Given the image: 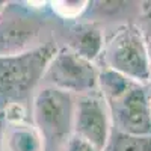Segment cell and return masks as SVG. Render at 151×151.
I'll use <instances>...</instances> for the list:
<instances>
[{
    "label": "cell",
    "mask_w": 151,
    "mask_h": 151,
    "mask_svg": "<svg viewBox=\"0 0 151 151\" xmlns=\"http://www.w3.org/2000/svg\"><path fill=\"white\" fill-rule=\"evenodd\" d=\"M56 52L48 42L23 55L0 58V109L21 104L30 95Z\"/></svg>",
    "instance_id": "cell-1"
},
{
    "label": "cell",
    "mask_w": 151,
    "mask_h": 151,
    "mask_svg": "<svg viewBox=\"0 0 151 151\" xmlns=\"http://www.w3.org/2000/svg\"><path fill=\"white\" fill-rule=\"evenodd\" d=\"M106 68L115 71L130 80L151 82V60L147 40L141 29L133 24L119 27L103 47Z\"/></svg>",
    "instance_id": "cell-2"
},
{
    "label": "cell",
    "mask_w": 151,
    "mask_h": 151,
    "mask_svg": "<svg viewBox=\"0 0 151 151\" xmlns=\"http://www.w3.org/2000/svg\"><path fill=\"white\" fill-rule=\"evenodd\" d=\"M76 97L53 86L40 89L32 103V119L42 139L60 141L73 134Z\"/></svg>",
    "instance_id": "cell-3"
},
{
    "label": "cell",
    "mask_w": 151,
    "mask_h": 151,
    "mask_svg": "<svg viewBox=\"0 0 151 151\" xmlns=\"http://www.w3.org/2000/svg\"><path fill=\"white\" fill-rule=\"evenodd\" d=\"M150 89L147 83L129 80L119 92L106 100L113 130L137 136L151 134Z\"/></svg>",
    "instance_id": "cell-4"
},
{
    "label": "cell",
    "mask_w": 151,
    "mask_h": 151,
    "mask_svg": "<svg viewBox=\"0 0 151 151\" xmlns=\"http://www.w3.org/2000/svg\"><path fill=\"white\" fill-rule=\"evenodd\" d=\"M98 76L100 71L94 62L82 58L71 48H62L50 60L44 80L48 86L73 95H82L98 89Z\"/></svg>",
    "instance_id": "cell-5"
},
{
    "label": "cell",
    "mask_w": 151,
    "mask_h": 151,
    "mask_svg": "<svg viewBox=\"0 0 151 151\" xmlns=\"http://www.w3.org/2000/svg\"><path fill=\"white\" fill-rule=\"evenodd\" d=\"M44 27L41 17L24 6H6L0 12V58L17 56L40 48Z\"/></svg>",
    "instance_id": "cell-6"
},
{
    "label": "cell",
    "mask_w": 151,
    "mask_h": 151,
    "mask_svg": "<svg viewBox=\"0 0 151 151\" xmlns=\"http://www.w3.org/2000/svg\"><path fill=\"white\" fill-rule=\"evenodd\" d=\"M110 110L100 91L76 95L73 134L104 151L112 134Z\"/></svg>",
    "instance_id": "cell-7"
},
{
    "label": "cell",
    "mask_w": 151,
    "mask_h": 151,
    "mask_svg": "<svg viewBox=\"0 0 151 151\" xmlns=\"http://www.w3.org/2000/svg\"><path fill=\"white\" fill-rule=\"evenodd\" d=\"M3 141L6 151H42L44 148V139L36 127L23 119H8Z\"/></svg>",
    "instance_id": "cell-8"
},
{
    "label": "cell",
    "mask_w": 151,
    "mask_h": 151,
    "mask_svg": "<svg viewBox=\"0 0 151 151\" xmlns=\"http://www.w3.org/2000/svg\"><path fill=\"white\" fill-rule=\"evenodd\" d=\"M104 41L97 29L94 27H82L73 36V45L70 47L73 52L80 55L82 58L94 62V59L103 52Z\"/></svg>",
    "instance_id": "cell-9"
},
{
    "label": "cell",
    "mask_w": 151,
    "mask_h": 151,
    "mask_svg": "<svg viewBox=\"0 0 151 151\" xmlns=\"http://www.w3.org/2000/svg\"><path fill=\"white\" fill-rule=\"evenodd\" d=\"M104 151H151V134L137 136L112 130Z\"/></svg>",
    "instance_id": "cell-10"
},
{
    "label": "cell",
    "mask_w": 151,
    "mask_h": 151,
    "mask_svg": "<svg viewBox=\"0 0 151 151\" xmlns=\"http://www.w3.org/2000/svg\"><path fill=\"white\" fill-rule=\"evenodd\" d=\"M64 151H100V150L95 148L92 144H89L88 141L82 139V137L76 136V134H71L67 139Z\"/></svg>",
    "instance_id": "cell-11"
},
{
    "label": "cell",
    "mask_w": 151,
    "mask_h": 151,
    "mask_svg": "<svg viewBox=\"0 0 151 151\" xmlns=\"http://www.w3.org/2000/svg\"><path fill=\"white\" fill-rule=\"evenodd\" d=\"M150 103H151V89H150Z\"/></svg>",
    "instance_id": "cell-12"
}]
</instances>
